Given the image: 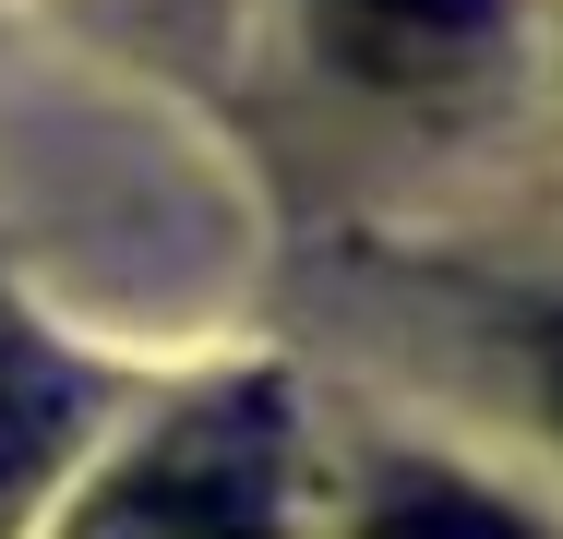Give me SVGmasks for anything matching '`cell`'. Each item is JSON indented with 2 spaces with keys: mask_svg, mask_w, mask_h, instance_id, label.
Here are the masks:
<instances>
[{
  "mask_svg": "<svg viewBox=\"0 0 563 539\" xmlns=\"http://www.w3.org/2000/svg\"><path fill=\"white\" fill-rule=\"evenodd\" d=\"M360 539H540V528H516L504 504H479V492H455V480H396Z\"/></svg>",
  "mask_w": 563,
  "mask_h": 539,
  "instance_id": "obj_4",
  "label": "cell"
},
{
  "mask_svg": "<svg viewBox=\"0 0 563 539\" xmlns=\"http://www.w3.org/2000/svg\"><path fill=\"white\" fill-rule=\"evenodd\" d=\"M60 443H73V372H48L36 348H0V528L36 504Z\"/></svg>",
  "mask_w": 563,
  "mask_h": 539,
  "instance_id": "obj_3",
  "label": "cell"
},
{
  "mask_svg": "<svg viewBox=\"0 0 563 539\" xmlns=\"http://www.w3.org/2000/svg\"><path fill=\"white\" fill-rule=\"evenodd\" d=\"M324 48L372 85H444L492 48V0H324Z\"/></svg>",
  "mask_w": 563,
  "mask_h": 539,
  "instance_id": "obj_2",
  "label": "cell"
},
{
  "mask_svg": "<svg viewBox=\"0 0 563 539\" xmlns=\"http://www.w3.org/2000/svg\"><path fill=\"white\" fill-rule=\"evenodd\" d=\"M552 396H563V323H552Z\"/></svg>",
  "mask_w": 563,
  "mask_h": 539,
  "instance_id": "obj_5",
  "label": "cell"
},
{
  "mask_svg": "<svg viewBox=\"0 0 563 539\" xmlns=\"http://www.w3.org/2000/svg\"><path fill=\"white\" fill-rule=\"evenodd\" d=\"M73 539H276V492H264V455L240 443V420H192L168 455L109 480Z\"/></svg>",
  "mask_w": 563,
  "mask_h": 539,
  "instance_id": "obj_1",
  "label": "cell"
}]
</instances>
